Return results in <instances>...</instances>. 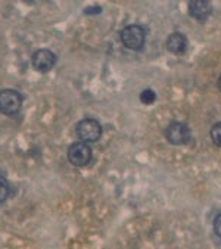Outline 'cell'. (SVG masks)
I'll return each instance as SVG.
<instances>
[{
    "label": "cell",
    "mask_w": 221,
    "mask_h": 249,
    "mask_svg": "<svg viewBox=\"0 0 221 249\" xmlns=\"http://www.w3.org/2000/svg\"><path fill=\"white\" fill-rule=\"evenodd\" d=\"M120 36H121L123 44L127 49H130V51H142L145 46L146 31L142 25H137V24L127 25L126 28H123Z\"/></svg>",
    "instance_id": "obj_1"
},
{
    "label": "cell",
    "mask_w": 221,
    "mask_h": 249,
    "mask_svg": "<svg viewBox=\"0 0 221 249\" xmlns=\"http://www.w3.org/2000/svg\"><path fill=\"white\" fill-rule=\"evenodd\" d=\"M22 94L14 89H5L0 91V112L5 115H15L22 108Z\"/></svg>",
    "instance_id": "obj_2"
},
{
    "label": "cell",
    "mask_w": 221,
    "mask_h": 249,
    "mask_svg": "<svg viewBox=\"0 0 221 249\" xmlns=\"http://www.w3.org/2000/svg\"><path fill=\"white\" fill-rule=\"evenodd\" d=\"M75 134L83 143L97 142L102 136V125L94 118H84L75 125Z\"/></svg>",
    "instance_id": "obj_3"
},
{
    "label": "cell",
    "mask_w": 221,
    "mask_h": 249,
    "mask_svg": "<svg viewBox=\"0 0 221 249\" xmlns=\"http://www.w3.org/2000/svg\"><path fill=\"white\" fill-rule=\"evenodd\" d=\"M92 158H93V154H92L90 146L83 142L73 143L68 149V161L74 167L83 168L92 162Z\"/></svg>",
    "instance_id": "obj_4"
},
{
    "label": "cell",
    "mask_w": 221,
    "mask_h": 249,
    "mask_svg": "<svg viewBox=\"0 0 221 249\" xmlns=\"http://www.w3.org/2000/svg\"><path fill=\"white\" fill-rule=\"evenodd\" d=\"M56 61H58L56 55H55L50 49H38L31 56L33 67L38 72H49L55 67Z\"/></svg>",
    "instance_id": "obj_5"
},
{
    "label": "cell",
    "mask_w": 221,
    "mask_h": 249,
    "mask_svg": "<svg viewBox=\"0 0 221 249\" xmlns=\"http://www.w3.org/2000/svg\"><path fill=\"white\" fill-rule=\"evenodd\" d=\"M165 137L171 144H186L190 140V128L184 123H171L165 128Z\"/></svg>",
    "instance_id": "obj_6"
},
{
    "label": "cell",
    "mask_w": 221,
    "mask_h": 249,
    "mask_svg": "<svg viewBox=\"0 0 221 249\" xmlns=\"http://www.w3.org/2000/svg\"><path fill=\"white\" fill-rule=\"evenodd\" d=\"M189 14L196 21H206L212 14V6L208 0H192L189 3Z\"/></svg>",
    "instance_id": "obj_7"
},
{
    "label": "cell",
    "mask_w": 221,
    "mask_h": 249,
    "mask_svg": "<svg viewBox=\"0 0 221 249\" xmlns=\"http://www.w3.org/2000/svg\"><path fill=\"white\" fill-rule=\"evenodd\" d=\"M167 49L171 53L180 55L184 53L187 49V38L184 34L182 33H173L168 38H167Z\"/></svg>",
    "instance_id": "obj_8"
},
{
    "label": "cell",
    "mask_w": 221,
    "mask_h": 249,
    "mask_svg": "<svg viewBox=\"0 0 221 249\" xmlns=\"http://www.w3.org/2000/svg\"><path fill=\"white\" fill-rule=\"evenodd\" d=\"M11 195V186L5 177L0 176V204H3Z\"/></svg>",
    "instance_id": "obj_9"
},
{
    "label": "cell",
    "mask_w": 221,
    "mask_h": 249,
    "mask_svg": "<svg viewBox=\"0 0 221 249\" xmlns=\"http://www.w3.org/2000/svg\"><path fill=\"white\" fill-rule=\"evenodd\" d=\"M155 99H156V94H155V91L150 90V89H146V90H143V91L140 93V101H142V104H145V105L153 104V102H155Z\"/></svg>",
    "instance_id": "obj_10"
},
{
    "label": "cell",
    "mask_w": 221,
    "mask_h": 249,
    "mask_svg": "<svg viewBox=\"0 0 221 249\" xmlns=\"http://www.w3.org/2000/svg\"><path fill=\"white\" fill-rule=\"evenodd\" d=\"M211 139L212 142L221 147V123H217L212 128H211Z\"/></svg>",
    "instance_id": "obj_11"
},
{
    "label": "cell",
    "mask_w": 221,
    "mask_h": 249,
    "mask_svg": "<svg viewBox=\"0 0 221 249\" xmlns=\"http://www.w3.org/2000/svg\"><path fill=\"white\" fill-rule=\"evenodd\" d=\"M214 231L218 237H221V214L214 218Z\"/></svg>",
    "instance_id": "obj_12"
},
{
    "label": "cell",
    "mask_w": 221,
    "mask_h": 249,
    "mask_svg": "<svg viewBox=\"0 0 221 249\" xmlns=\"http://www.w3.org/2000/svg\"><path fill=\"white\" fill-rule=\"evenodd\" d=\"M86 12H100V8H87Z\"/></svg>",
    "instance_id": "obj_13"
},
{
    "label": "cell",
    "mask_w": 221,
    "mask_h": 249,
    "mask_svg": "<svg viewBox=\"0 0 221 249\" xmlns=\"http://www.w3.org/2000/svg\"><path fill=\"white\" fill-rule=\"evenodd\" d=\"M218 89L221 90V75H220V78H218Z\"/></svg>",
    "instance_id": "obj_14"
}]
</instances>
